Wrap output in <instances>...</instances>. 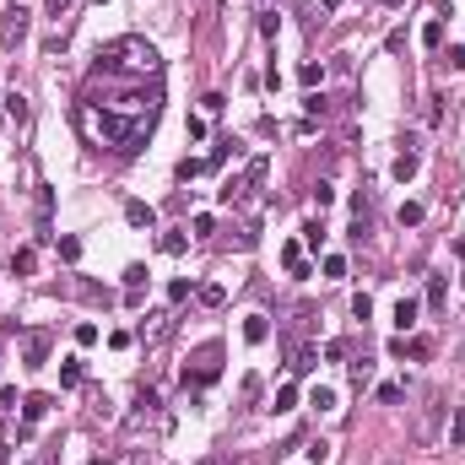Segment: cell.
Wrapping results in <instances>:
<instances>
[{
  "label": "cell",
  "instance_id": "obj_42",
  "mask_svg": "<svg viewBox=\"0 0 465 465\" xmlns=\"http://www.w3.org/2000/svg\"><path fill=\"white\" fill-rule=\"evenodd\" d=\"M0 465H6V444H0Z\"/></svg>",
  "mask_w": 465,
  "mask_h": 465
},
{
  "label": "cell",
  "instance_id": "obj_15",
  "mask_svg": "<svg viewBox=\"0 0 465 465\" xmlns=\"http://www.w3.org/2000/svg\"><path fill=\"white\" fill-rule=\"evenodd\" d=\"M308 406H314V411H336V389H330V385H314V389H308Z\"/></svg>",
  "mask_w": 465,
  "mask_h": 465
},
{
  "label": "cell",
  "instance_id": "obj_20",
  "mask_svg": "<svg viewBox=\"0 0 465 465\" xmlns=\"http://www.w3.org/2000/svg\"><path fill=\"white\" fill-rule=\"evenodd\" d=\"M292 406H298V389L282 385V389H276V401H271V411H292Z\"/></svg>",
  "mask_w": 465,
  "mask_h": 465
},
{
  "label": "cell",
  "instance_id": "obj_24",
  "mask_svg": "<svg viewBox=\"0 0 465 465\" xmlns=\"http://www.w3.org/2000/svg\"><path fill=\"white\" fill-rule=\"evenodd\" d=\"M324 276H330V282H341V276H346V260H341V255H324Z\"/></svg>",
  "mask_w": 465,
  "mask_h": 465
},
{
  "label": "cell",
  "instance_id": "obj_38",
  "mask_svg": "<svg viewBox=\"0 0 465 465\" xmlns=\"http://www.w3.org/2000/svg\"><path fill=\"white\" fill-rule=\"evenodd\" d=\"M308 460L324 465V460H330V444H324V438H320V444H308Z\"/></svg>",
  "mask_w": 465,
  "mask_h": 465
},
{
  "label": "cell",
  "instance_id": "obj_7",
  "mask_svg": "<svg viewBox=\"0 0 465 465\" xmlns=\"http://www.w3.org/2000/svg\"><path fill=\"white\" fill-rule=\"evenodd\" d=\"M0 38H6V43H22V38H27V6H11V11H6Z\"/></svg>",
  "mask_w": 465,
  "mask_h": 465
},
{
  "label": "cell",
  "instance_id": "obj_16",
  "mask_svg": "<svg viewBox=\"0 0 465 465\" xmlns=\"http://www.w3.org/2000/svg\"><path fill=\"white\" fill-rule=\"evenodd\" d=\"M314 363H320V352H314V346H298V352H292V373H308Z\"/></svg>",
  "mask_w": 465,
  "mask_h": 465
},
{
  "label": "cell",
  "instance_id": "obj_44",
  "mask_svg": "<svg viewBox=\"0 0 465 465\" xmlns=\"http://www.w3.org/2000/svg\"><path fill=\"white\" fill-rule=\"evenodd\" d=\"M385 6H401V0H385Z\"/></svg>",
  "mask_w": 465,
  "mask_h": 465
},
{
  "label": "cell",
  "instance_id": "obj_10",
  "mask_svg": "<svg viewBox=\"0 0 465 465\" xmlns=\"http://www.w3.org/2000/svg\"><path fill=\"white\" fill-rule=\"evenodd\" d=\"M417 168H422V157H417V152H401V157L389 162V173H395V184H411V179H417Z\"/></svg>",
  "mask_w": 465,
  "mask_h": 465
},
{
  "label": "cell",
  "instance_id": "obj_2",
  "mask_svg": "<svg viewBox=\"0 0 465 465\" xmlns=\"http://www.w3.org/2000/svg\"><path fill=\"white\" fill-rule=\"evenodd\" d=\"M98 65L114 71V76H162V55L146 38H114L98 55Z\"/></svg>",
  "mask_w": 465,
  "mask_h": 465
},
{
  "label": "cell",
  "instance_id": "obj_1",
  "mask_svg": "<svg viewBox=\"0 0 465 465\" xmlns=\"http://www.w3.org/2000/svg\"><path fill=\"white\" fill-rule=\"evenodd\" d=\"M157 114H162V76H114V71L92 65V76L81 87V124L98 146L120 152V157L141 152Z\"/></svg>",
  "mask_w": 465,
  "mask_h": 465
},
{
  "label": "cell",
  "instance_id": "obj_45",
  "mask_svg": "<svg viewBox=\"0 0 465 465\" xmlns=\"http://www.w3.org/2000/svg\"><path fill=\"white\" fill-rule=\"evenodd\" d=\"M98 6H108V0H98Z\"/></svg>",
  "mask_w": 465,
  "mask_h": 465
},
{
  "label": "cell",
  "instance_id": "obj_14",
  "mask_svg": "<svg viewBox=\"0 0 465 465\" xmlns=\"http://www.w3.org/2000/svg\"><path fill=\"white\" fill-rule=\"evenodd\" d=\"M282 265L292 271V276H308V260H303V243H287L282 249Z\"/></svg>",
  "mask_w": 465,
  "mask_h": 465
},
{
  "label": "cell",
  "instance_id": "obj_5",
  "mask_svg": "<svg viewBox=\"0 0 465 465\" xmlns=\"http://www.w3.org/2000/svg\"><path fill=\"white\" fill-rule=\"evenodd\" d=\"M49 346H55L49 330H27V336H22V363H27V368H43V363H49Z\"/></svg>",
  "mask_w": 465,
  "mask_h": 465
},
{
  "label": "cell",
  "instance_id": "obj_6",
  "mask_svg": "<svg viewBox=\"0 0 465 465\" xmlns=\"http://www.w3.org/2000/svg\"><path fill=\"white\" fill-rule=\"evenodd\" d=\"M49 406H55V395H22V427H33L49 417Z\"/></svg>",
  "mask_w": 465,
  "mask_h": 465
},
{
  "label": "cell",
  "instance_id": "obj_28",
  "mask_svg": "<svg viewBox=\"0 0 465 465\" xmlns=\"http://www.w3.org/2000/svg\"><path fill=\"white\" fill-rule=\"evenodd\" d=\"M184 298H189V282H184V276H173V282H168V303H184Z\"/></svg>",
  "mask_w": 465,
  "mask_h": 465
},
{
  "label": "cell",
  "instance_id": "obj_3",
  "mask_svg": "<svg viewBox=\"0 0 465 465\" xmlns=\"http://www.w3.org/2000/svg\"><path fill=\"white\" fill-rule=\"evenodd\" d=\"M217 373H222V346H201V352H195V357H189V363H184V385H211V379H217Z\"/></svg>",
  "mask_w": 465,
  "mask_h": 465
},
{
  "label": "cell",
  "instance_id": "obj_26",
  "mask_svg": "<svg viewBox=\"0 0 465 465\" xmlns=\"http://www.w3.org/2000/svg\"><path fill=\"white\" fill-rule=\"evenodd\" d=\"M417 222H422V206L406 201V206H401V227H417Z\"/></svg>",
  "mask_w": 465,
  "mask_h": 465
},
{
  "label": "cell",
  "instance_id": "obj_35",
  "mask_svg": "<svg viewBox=\"0 0 465 465\" xmlns=\"http://www.w3.org/2000/svg\"><path fill=\"white\" fill-rule=\"evenodd\" d=\"M401 395H406V385H379V401H385V406H395Z\"/></svg>",
  "mask_w": 465,
  "mask_h": 465
},
{
  "label": "cell",
  "instance_id": "obj_37",
  "mask_svg": "<svg viewBox=\"0 0 465 465\" xmlns=\"http://www.w3.org/2000/svg\"><path fill=\"white\" fill-rule=\"evenodd\" d=\"M352 314H357V320H368V314H373V303H368V292H357V298H352Z\"/></svg>",
  "mask_w": 465,
  "mask_h": 465
},
{
  "label": "cell",
  "instance_id": "obj_40",
  "mask_svg": "<svg viewBox=\"0 0 465 465\" xmlns=\"http://www.w3.org/2000/svg\"><path fill=\"white\" fill-rule=\"evenodd\" d=\"M49 11H55V17H65V11H71V0H49Z\"/></svg>",
  "mask_w": 465,
  "mask_h": 465
},
{
  "label": "cell",
  "instance_id": "obj_33",
  "mask_svg": "<svg viewBox=\"0 0 465 465\" xmlns=\"http://www.w3.org/2000/svg\"><path fill=\"white\" fill-rule=\"evenodd\" d=\"M60 260H71V265L81 260V243H76V238H60Z\"/></svg>",
  "mask_w": 465,
  "mask_h": 465
},
{
  "label": "cell",
  "instance_id": "obj_39",
  "mask_svg": "<svg viewBox=\"0 0 465 465\" xmlns=\"http://www.w3.org/2000/svg\"><path fill=\"white\" fill-rule=\"evenodd\" d=\"M449 438H455V444H465V417H455V422H449Z\"/></svg>",
  "mask_w": 465,
  "mask_h": 465
},
{
  "label": "cell",
  "instance_id": "obj_30",
  "mask_svg": "<svg viewBox=\"0 0 465 465\" xmlns=\"http://www.w3.org/2000/svg\"><path fill=\"white\" fill-rule=\"evenodd\" d=\"M17 406H22V395L11 385H0V411H17Z\"/></svg>",
  "mask_w": 465,
  "mask_h": 465
},
{
  "label": "cell",
  "instance_id": "obj_12",
  "mask_svg": "<svg viewBox=\"0 0 465 465\" xmlns=\"http://www.w3.org/2000/svg\"><path fill=\"white\" fill-rule=\"evenodd\" d=\"M389 320H395V330H411V324H417V298H395V314H389Z\"/></svg>",
  "mask_w": 465,
  "mask_h": 465
},
{
  "label": "cell",
  "instance_id": "obj_36",
  "mask_svg": "<svg viewBox=\"0 0 465 465\" xmlns=\"http://www.w3.org/2000/svg\"><path fill=\"white\" fill-rule=\"evenodd\" d=\"M98 341V324H76V346H92Z\"/></svg>",
  "mask_w": 465,
  "mask_h": 465
},
{
  "label": "cell",
  "instance_id": "obj_25",
  "mask_svg": "<svg viewBox=\"0 0 465 465\" xmlns=\"http://www.w3.org/2000/svg\"><path fill=\"white\" fill-rule=\"evenodd\" d=\"M201 303H206V308H222L227 292H222V287H201Z\"/></svg>",
  "mask_w": 465,
  "mask_h": 465
},
{
  "label": "cell",
  "instance_id": "obj_13",
  "mask_svg": "<svg viewBox=\"0 0 465 465\" xmlns=\"http://www.w3.org/2000/svg\"><path fill=\"white\" fill-rule=\"evenodd\" d=\"M389 352H395V357H427V352H433V341H427V336H411V341H406V336H401Z\"/></svg>",
  "mask_w": 465,
  "mask_h": 465
},
{
  "label": "cell",
  "instance_id": "obj_21",
  "mask_svg": "<svg viewBox=\"0 0 465 465\" xmlns=\"http://www.w3.org/2000/svg\"><path fill=\"white\" fill-rule=\"evenodd\" d=\"M444 298H449L444 276H433V282H427V303H433V308H444Z\"/></svg>",
  "mask_w": 465,
  "mask_h": 465
},
{
  "label": "cell",
  "instance_id": "obj_22",
  "mask_svg": "<svg viewBox=\"0 0 465 465\" xmlns=\"http://www.w3.org/2000/svg\"><path fill=\"white\" fill-rule=\"evenodd\" d=\"M60 385H65V389H76V385H81V363H76V357L60 368Z\"/></svg>",
  "mask_w": 465,
  "mask_h": 465
},
{
  "label": "cell",
  "instance_id": "obj_11",
  "mask_svg": "<svg viewBox=\"0 0 465 465\" xmlns=\"http://www.w3.org/2000/svg\"><path fill=\"white\" fill-rule=\"evenodd\" d=\"M124 222L130 227H157V211H152L146 201H124Z\"/></svg>",
  "mask_w": 465,
  "mask_h": 465
},
{
  "label": "cell",
  "instance_id": "obj_8",
  "mask_svg": "<svg viewBox=\"0 0 465 465\" xmlns=\"http://www.w3.org/2000/svg\"><path fill=\"white\" fill-rule=\"evenodd\" d=\"M449 406H438V395L427 401V411H422V422H417V444H433V427H438V417H444Z\"/></svg>",
  "mask_w": 465,
  "mask_h": 465
},
{
  "label": "cell",
  "instance_id": "obj_32",
  "mask_svg": "<svg viewBox=\"0 0 465 465\" xmlns=\"http://www.w3.org/2000/svg\"><path fill=\"white\" fill-rule=\"evenodd\" d=\"M330 201H336V189H330V184L320 179V184H314V206H320V211H324V206H330Z\"/></svg>",
  "mask_w": 465,
  "mask_h": 465
},
{
  "label": "cell",
  "instance_id": "obj_27",
  "mask_svg": "<svg viewBox=\"0 0 465 465\" xmlns=\"http://www.w3.org/2000/svg\"><path fill=\"white\" fill-rule=\"evenodd\" d=\"M184 243H189L184 233H162V255H184Z\"/></svg>",
  "mask_w": 465,
  "mask_h": 465
},
{
  "label": "cell",
  "instance_id": "obj_34",
  "mask_svg": "<svg viewBox=\"0 0 465 465\" xmlns=\"http://www.w3.org/2000/svg\"><path fill=\"white\" fill-rule=\"evenodd\" d=\"M303 243H308V249H320V243H324V227L308 222V227H303Z\"/></svg>",
  "mask_w": 465,
  "mask_h": 465
},
{
  "label": "cell",
  "instance_id": "obj_23",
  "mask_svg": "<svg viewBox=\"0 0 465 465\" xmlns=\"http://www.w3.org/2000/svg\"><path fill=\"white\" fill-rule=\"evenodd\" d=\"M298 81H303V87H320V81H324V65H314V60H308L303 71H298Z\"/></svg>",
  "mask_w": 465,
  "mask_h": 465
},
{
  "label": "cell",
  "instance_id": "obj_17",
  "mask_svg": "<svg viewBox=\"0 0 465 465\" xmlns=\"http://www.w3.org/2000/svg\"><path fill=\"white\" fill-rule=\"evenodd\" d=\"M33 265H38L33 249H17V255H11V271H17V276H33Z\"/></svg>",
  "mask_w": 465,
  "mask_h": 465
},
{
  "label": "cell",
  "instance_id": "obj_31",
  "mask_svg": "<svg viewBox=\"0 0 465 465\" xmlns=\"http://www.w3.org/2000/svg\"><path fill=\"white\" fill-rule=\"evenodd\" d=\"M303 108H308V114H314V120H320V114H330V103H324L320 92H308V98H303Z\"/></svg>",
  "mask_w": 465,
  "mask_h": 465
},
{
  "label": "cell",
  "instance_id": "obj_29",
  "mask_svg": "<svg viewBox=\"0 0 465 465\" xmlns=\"http://www.w3.org/2000/svg\"><path fill=\"white\" fill-rule=\"evenodd\" d=\"M449 71H465V43H449V55H444Z\"/></svg>",
  "mask_w": 465,
  "mask_h": 465
},
{
  "label": "cell",
  "instance_id": "obj_18",
  "mask_svg": "<svg viewBox=\"0 0 465 465\" xmlns=\"http://www.w3.org/2000/svg\"><path fill=\"white\" fill-rule=\"evenodd\" d=\"M422 43H427V49H438V43H444V17H433L422 27Z\"/></svg>",
  "mask_w": 465,
  "mask_h": 465
},
{
  "label": "cell",
  "instance_id": "obj_19",
  "mask_svg": "<svg viewBox=\"0 0 465 465\" xmlns=\"http://www.w3.org/2000/svg\"><path fill=\"white\" fill-rule=\"evenodd\" d=\"M6 114H11L17 124H27V98H22V92H11V98H6Z\"/></svg>",
  "mask_w": 465,
  "mask_h": 465
},
{
  "label": "cell",
  "instance_id": "obj_4",
  "mask_svg": "<svg viewBox=\"0 0 465 465\" xmlns=\"http://www.w3.org/2000/svg\"><path fill=\"white\" fill-rule=\"evenodd\" d=\"M265 168H271L265 157H249V168H243V179H227L222 189H217V195H222L227 206H233V201H243V195H249V189H255V184L265 179Z\"/></svg>",
  "mask_w": 465,
  "mask_h": 465
},
{
  "label": "cell",
  "instance_id": "obj_9",
  "mask_svg": "<svg viewBox=\"0 0 465 465\" xmlns=\"http://www.w3.org/2000/svg\"><path fill=\"white\" fill-rule=\"evenodd\" d=\"M243 341H249V346L271 341V314H249V320H243Z\"/></svg>",
  "mask_w": 465,
  "mask_h": 465
},
{
  "label": "cell",
  "instance_id": "obj_41",
  "mask_svg": "<svg viewBox=\"0 0 465 465\" xmlns=\"http://www.w3.org/2000/svg\"><path fill=\"white\" fill-rule=\"evenodd\" d=\"M320 6H324V11H341V0H320Z\"/></svg>",
  "mask_w": 465,
  "mask_h": 465
},
{
  "label": "cell",
  "instance_id": "obj_43",
  "mask_svg": "<svg viewBox=\"0 0 465 465\" xmlns=\"http://www.w3.org/2000/svg\"><path fill=\"white\" fill-rule=\"evenodd\" d=\"M92 465H114V460H92Z\"/></svg>",
  "mask_w": 465,
  "mask_h": 465
}]
</instances>
